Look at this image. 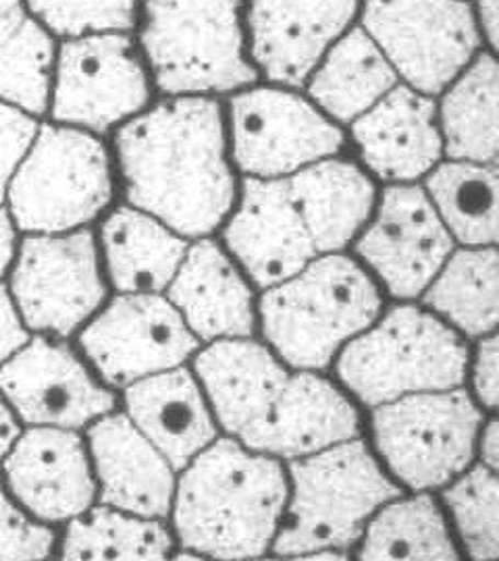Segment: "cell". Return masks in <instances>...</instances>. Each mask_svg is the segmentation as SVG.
Wrapping results in <instances>:
<instances>
[{
    "instance_id": "cell-2",
    "label": "cell",
    "mask_w": 499,
    "mask_h": 561,
    "mask_svg": "<svg viewBox=\"0 0 499 561\" xmlns=\"http://www.w3.org/2000/svg\"><path fill=\"white\" fill-rule=\"evenodd\" d=\"M117 148L129 201L175 231L204 236L229 213L236 187L215 102L160 104L121 129Z\"/></svg>"
},
{
    "instance_id": "cell-18",
    "label": "cell",
    "mask_w": 499,
    "mask_h": 561,
    "mask_svg": "<svg viewBox=\"0 0 499 561\" xmlns=\"http://www.w3.org/2000/svg\"><path fill=\"white\" fill-rule=\"evenodd\" d=\"M20 502L42 520H67L88 510L94 482L81 442L60 428H34L4 463Z\"/></svg>"
},
{
    "instance_id": "cell-7",
    "label": "cell",
    "mask_w": 499,
    "mask_h": 561,
    "mask_svg": "<svg viewBox=\"0 0 499 561\" xmlns=\"http://www.w3.org/2000/svg\"><path fill=\"white\" fill-rule=\"evenodd\" d=\"M141 42L165 92H229L257 80L241 57L236 2H150Z\"/></svg>"
},
{
    "instance_id": "cell-13",
    "label": "cell",
    "mask_w": 499,
    "mask_h": 561,
    "mask_svg": "<svg viewBox=\"0 0 499 561\" xmlns=\"http://www.w3.org/2000/svg\"><path fill=\"white\" fill-rule=\"evenodd\" d=\"M236 161L241 171L277 178L308 162L336 154L340 129L298 96L277 90H254L231 102Z\"/></svg>"
},
{
    "instance_id": "cell-15",
    "label": "cell",
    "mask_w": 499,
    "mask_h": 561,
    "mask_svg": "<svg viewBox=\"0 0 499 561\" xmlns=\"http://www.w3.org/2000/svg\"><path fill=\"white\" fill-rule=\"evenodd\" d=\"M452 252L438 210L419 187L385 192L379 217L359 241V254L398 298H415Z\"/></svg>"
},
{
    "instance_id": "cell-40",
    "label": "cell",
    "mask_w": 499,
    "mask_h": 561,
    "mask_svg": "<svg viewBox=\"0 0 499 561\" xmlns=\"http://www.w3.org/2000/svg\"><path fill=\"white\" fill-rule=\"evenodd\" d=\"M13 245H15V231L13 225L9 221L7 213L0 210V277L4 275L7 266L13 259Z\"/></svg>"
},
{
    "instance_id": "cell-23",
    "label": "cell",
    "mask_w": 499,
    "mask_h": 561,
    "mask_svg": "<svg viewBox=\"0 0 499 561\" xmlns=\"http://www.w3.org/2000/svg\"><path fill=\"white\" fill-rule=\"evenodd\" d=\"M127 408L173 468H183L215 437V426L199 385L188 370H165L127 389Z\"/></svg>"
},
{
    "instance_id": "cell-4",
    "label": "cell",
    "mask_w": 499,
    "mask_h": 561,
    "mask_svg": "<svg viewBox=\"0 0 499 561\" xmlns=\"http://www.w3.org/2000/svg\"><path fill=\"white\" fill-rule=\"evenodd\" d=\"M377 287L343 256L310 262L260 304L264 335L294 368H325L343 341L379 314Z\"/></svg>"
},
{
    "instance_id": "cell-19",
    "label": "cell",
    "mask_w": 499,
    "mask_h": 561,
    "mask_svg": "<svg viewBox=\"0 0 499 561\" xmlns=\"http://www.w3.org/2000/svg\"><path fill=\"white\" fill-rule=\"evenodd\" d=\"M354 2H257L254 59L271 80L299 85L354 18Z\"/></svg>"
},
{
    "instance_id": "cell-20",
    "label": "cell",
    "mask_w": 499,
    "mask_h": 561,
    "mask_svg": "<svg viewBox=\"0 0 499 561\" xmlns=\"http://www.w3.org/2000/svg\"><path fill=\"white\" fill-rule=\"evenodd\" d=\"M90 445L102 482V500L144 518L169 512L173 477L167 458L125 416H109L90 428Z\"/></svg>"
},
{
    "instance_id": "cell-30",
    "label": "cell",
    "mask_w": 499,
    "mask_h": 561,
    "mask_svg": "<svg viewBox=\"0 0 499 561\" xmlns=\"http://www.w3.org/2000/svg\"><path fill=\"white\" fill-rule=\"evenodd\" d=\"M429 192L443 225L460 240L473 245L498 240V173L494 167L443 164L431 175Z\"/></svg>"
},
{
    "instance_id": "cell-36",
    "label": "cell",
    "mask_w": 499,
    "mask_h": 561,
    "mask_svg": "<svg viewBox=\"0 0 499 561\" xmlns=\"http://www.w3.org/2000/svg\"><path fill=\"white\" fill-rule=\"evenodd\" d=\"M36 123L15 106L0 102V201L21 159L36 138Z\"/></svg>"
},
{
    "instance_id": "cell-14",
    "label": "cell",
    "mask_w": 499,
    "mask_h": 561,
    "mask_svg": "<svg viewBox=\"0 0 499 561\" xmlns=\"http://www.w3.org/2000/svg\"><path fill=\"white\" fill-rule=\"evenodd\" d=\"M148 81L132 42L117 34L67 42L60 50L55 117L104 131L140 111Z\"/></svg>"
},
{
    "instance_id": "cell-28",
    "label": "cell",
    "mask_w": 499,
    "mask_h": 561,
    "mask_svg": "<svg viewBox=\"0 0 499 561\" xmlns=\"http://www.w3.org/2000/svg\"><path fill=\"white\" fill-rule=\"evenodd\" d=\"M53 41L18 2H0V99L44 113Z\"/></svg>"
},
{
    "instance_id": "cell-5",
    "label": "cell",
    "mask_w": 499,
    "mask_h": 561,
    "mask_svg": "<svg viewBox=\"0 0 499 561\" xmlns=\"http://www.w3.org/2000/svg\"><path fill=\"white\" fill-rule=\"evenodd\" d=\"M294 502L275 551L306 556L343 549L359 539L362 524L398 497L399 489L360 442L336 443L292 466Z\"/></svg>"
},
{
    "instance_id": "cell-33",
    "label": "cell",
    "mask_w": 499,
    "mask_h": 561,
    "mask_svg": "<svg viewBox=\"0 0 499 561\" xmlns=\"http://www.w3.org/2000/svg\"><path fill=\"white\" fill-rule=\"evenodd\" d=\"M460 535L475 560L498 558V477L479 466L456 482L447 493Z\"/></svg>"
},
{
    "instance_id": "cell-42",
    "label": "cell",
    "mask_w": 499,
    "mask_h": 561,
    "mask_svg": "<svg viewBox=\"0 0 499 561\" xmlns=\"http://www.w3.org/2000/svg\"><path fill=\"white\" fill-rule=\"evenodd\" d=\"M498 2H485L480 4V23L487 32V38L491 46H498Z\"/></svg>"
},
{
    "instance_id": "cell-32",
    "label": "cell",
    "mask_w": 499,
    "mask_h": 561,
    "mask_svg": "<svg viewBox=\"0 0 499 561\" xmlns=\"http://www.w3.org/2000/svg\"><path fill=\"white\" fill-rule=\"evenodd\" d=\"M171 539L152 520L127 518L111 510H94L73 522L63 542L67 560H162Z\"/></svg>"
},
{
    "instance_id": "cell-34",
    "label": "cell",
    "mask_w": 499,
    "mask_h": 561,
    "mask_svg": "<svg viewBox=\"0 0 499 561\" xmlns=\"http://www.w3.org/2000/svg\"><path fill=\"white\" fill-rule=\"evenodd\" d=\"M30 9L60 36L129 30L136 23L132 2H34Z\"/></svg>"
},
{
    "instance_id": "cell-35",
    "label": "cell",
    "mask_w": 499,
    "mask_h": 561,
    "mask_svg": "<svg viewBox=\"0 0 499 561\" xmlns=\"http://www.w3.org/2000/svg\"><path fill=\"white\" fill-rule=\"evenodd\" d=\"M53 542V533L27 520L0 486V560H42Z\"/></svg>"
},
{
    "instance_id": "cell-25",
    "label": "cell",
    "mask_w": 499,
    "mask_h": 561,
    "mask_svg": "<svg viewBox=\"0 0 499 561\" xmlns=\"http://www.w3.org/2000/svg\"><path fill=\"white\" fill-rule=\"evenodd\" d=\"M102 241L111 279L121 291H159L173 280L185 256L180 238L129 208H120L104 222Z\"/></svg>"
},
{
    "instance_id": "cell-24",
    "label": "cell",
    "mask_w": 499,
    "mask_h": 561,
    "mask_svg": "<svg viewBox=\"0 0 499 561\" xmlns=\"http://www.w3.org/2000/svg\"><path fill=\"white\" fill-rule=\"evenodd\" d=\"M319 254L338 252L368 219L375 190L350 162L313 164L290 180Z\"/></svg>"
},
{
    "instance_id": "cell-29",
    "label": "cell",
    "mask_w": 499,
    "mask_h": 561,
    "mask_svg": "<svg viewBox=\"0 0 499 561\" xmlns=\"http://www.w3.org/2000/svg\"><path fill=\"white\" fill-rule=\"evenodd\" d=\"M424 301L468 335H487L498 322V252L464 250L445 264Z\"/></svg>"
},
{
    "instance_id": "cell-6",
    "label": "cell",
    "mask_w": 499,
    "mask_h": 561,
    "mask_svg": "<svg viewBox=\"0 0 499 561\" xmlns=\"http://www.w3.org/2000/svg\"><path fill=\"white\" fill-rule=\"evenodd\" d=\"M468 352L454 331L417 308H394L341 354V381L368 405L408 393L456 389Z\"/></svg>"
},
{
    "instance_id": "cell-11",
    "label": "cell",
    "mask_w": 499,
    "mask_h": 561,
    "mask_svg": "<svg viewBox=\"0 0 499 561\" xmlns=\"http://www.w3.org/2000/svg\"><path fill=\"white\" fill-rule=\"evenodd\" d=\"M196 345L178 308L152 294L117 298L81 333L88 358L113 385L171 370Z\"/></svg>"
},
{
    "instance_id": "cell-37",
    "label": "cell",
    "mask_w": 499,
    "mask_h": 561,
    "mask_svg": "<svg viewBox=\"0 0 499 561\" xmlns=\"http://www.w3.org/2000/svg\"><path fill=\"white\" fill-rule=\"evenodd\" d=\"M475 387L480 401L487 408L498 405V340L489 337L483 341L475 366Z\"/></svg>"
},
{
    "instance_id": "cell-17",
    "label": "cell",
    "mask_w": 499,
    "mask_h": 561,
    "mask_svg": "<svg viewBox=\"0 0 499 561\" xmlns=\"http://www.w3.org/2000/svg\"><path fill=\"white\" fill-rule=\"evenodd\" d=\"M0 391L23 421L65 428L94 421L115 405L69 347L46 340L32 341L7 360Z\"/></svg>"
},
{
    "instance_id": "cell-27",
    "label": "cell",
    "mask_w": 499,
    "mask_h": 561,
    "mask_svg": "<svg viewBox=\"0 0 499 561\" xmlns=\"http://www.w3.org/2000/svg\"><path fill=\"white\" fill-rule=\"evenodd\" d=\"M445 146L460 161L498 159V62L483 55L452 88L441 111Z\"/></svg>"
},
{
    "instance_id": "cell-1",
    "label": "cell",
    "mask_w": 499,
    "mask_h": 561,
    "mask_svg": "<svg viewBox=\"0 0 499 561\" xmlns=\"http://www.w3.org/2000/svg\"><path fill=\"white\" fill-rule=\"evenodd\" d=\"M196 370L220 424L252 451L302 458L359 433L356 410L331 382L287 375L254 341H219Z\"/></svg>"
},
{
    "instance_id": "cell-38",
    "label": "cell",
    "mask_w": 499,
    "mask_h": 561,
    "mask_svg": "<svg viewBox=\"0 0 499 561\" xmlns=\"http://www.w3.org/2000/svg\"><path fill=\"white\" fill-rule=\"evenodd\" d=\"M25 341L27 333L21 327L18 310L7 289L0 287V364L15 356Z\"/></svg>"
},
{
    "instance_id": "cell-12",
    "label": "cell",
    "mask_w": 499,
    "mask_h": 561,
    "mask_svg": "<svg viewBox=\"0 0 499 561\" xmlns=\"http://www.w3.org/2000/svg\"><path fill=\"white\" fill-rule=\"evenodd\" d=\"M13 294L30 327L57 335L76 331L104 300L92 236L30 238L21 248Z\"/></svg>"
},
{
    "instance_id": "cell-9",
    "label": "cell",
    "mask_w": 499,
    "mask_h": 561,
    "mask_svg": "<svg viewBox=\"0 0 499 561\" xmlns=\"http://www.w3.org/2000/svg\"><path fill=\"white\" fill-rule=\"evenodd\" d=\"M480 412L466 391H424L381 403L375 442L394 474L415 489L441 486L473 458Z\"/></svg>"
},
{
    "instance_id": "cell-31",
    "label": "cell",
    "mask_w": 499,
    "mask_h": 561,
    "mask_svg": "<svg viewBox=\"0 0 499 561\" xmlns=\"http://www.w3.org/2000/svg\"><path fill=\"white\" fill-rule=\"evenodd\" d=\"M364 560H456L438 505L429 497L385 507L368 528Z\"/></svg>"
},
{
    "instance_id": "cell-22",
    "label": "cell",
    "mask_w": 499,
    "mask_h": 561,
    "mask_svg": "<svg viewBox=\"0 0 499 561\" xmlns=\"http://www.w3.org/2000/svg\"><path fill=\"white\" fill-rule=\"evenodd\" d=\"M169 296L202 340H238L254 329L250 289L213 241H200L183 256Z\"/></svg>"
},
{
    "instance_id": "cell-26",
    "label": "cell",
    "mask_w": 499,
    "mask_h": 561,
    "mask_svg": "<svg viewBox=\"0 0 499 561\" xmlns=\"http://www.w3.org/2000/svg\"><path fill=\"white\" fill-rule=\"evenodd\" d=\"M394 83L396 73L379 46L366 32L352 30L320 67L310 94L327 113L350 121L375 106Z\"/></svg>"
},
{
    "instance_id": "cell-39",
    "label": "cell",
    "mask_w": 499,
    "mask_h": 561,
    "mask_svg": "<svg viewBox=\"0 0 499 561\" xmlns=\"http://www.w3.org/2000/svg\"><path fill=\"white\" fill-rule=\"evenodd\" d=\"M18 422L13 419L11 410L4 405V401L0 400V458H4L11 451L13 443L18 442Z\"/></svg>"
},
{
    "instance_id": "cell-8",
    "label": "cell",
    "mask_w": 499,
    "mask_h": 561,
    "mask_svg": "<svg viewBox=\"0 0 499 561\" xmlns=\"http://www.w3.org/2000/svg\"><path fill=\"white\" fill-rule=\"evenodd\" d=\"M111 201L109 157L76 129L44 127L11 181V208L27 231H65L92 221Z\"/></svg>"
},
{
    "instance_id": "cell-3",
    "label": "cell",
    "mask_w": 499,
    "mask_h": 561,
    "mask_svg": "<svg viewBox=\"0 0 499 561\" xmlns=\"http://www.w3.org/2000/svg\"><path fill=\"white\" fill-rule=\"evenodd\" d=\"M285 497L277 461L252 456L240 443H215L181 481L175 528L181 542L199 553L257 558L277 533Z\"/></svg>"
},
{
    "instance_id": "cell-21",
    "label": "cell",
    "mask_w": 499,
    "mask_h": 561,
    "mask_svg": "<svg viewBox=\"0 0 499 561\" xmlns=\"http://www.w3.org/2000/svg\"><path fill=\"white\" fill-rule=\"evenodd\" d=\"M364 162L385 180H417L441 154L435 104L408 88H396L356 125Z\"/></svg>"
},
{
    "instance_id": "cell-10",
    "label": "cell",
    "mask_w": 499,
    "mask_h": 561,
    "mask_svg": "<svg viewBox=\"0 0 499 561\" xmlns=\"http://www.w3.org/2000/svg\"><path fill=\"white\" fill-rule=\"evenodd\" d=\"M368 36L424 94H438L473 57L479 34L470 7L456 2H371Z\"/></svg>"
},
{
    "instance_id": "cell-16",
    "label": "cell",
    "mask_w": 499,
    "mask_h": 561,
    "mask_svg": "<svg viewBox=\"0 0 499 561\" xmlns=\"http://www.w3.org/2000/svg\"><path fill=\"white\" fill-rule=\"evenodd\" d=\"M225 240L260 287L292 279L319 254L290 180H248Z\"/></svg>"
},
{
    "instance_id": "cell-41",
    "label": "cell",
    "mask_w": 499,
    "mask_h": 561,
    "mask_svg": "<svg viewBox=\"0 0 499 561\" xmlns=\"http://www.w3.org/2000/svg\"><path fill=\"white\" fill-rule=\"evenodd\" d=\"M499 424L494 421L485 435H483V442H480V451H483V460L487 463V468L491 470H498V458H499Z\"/></svg>"
}]
</instances>
